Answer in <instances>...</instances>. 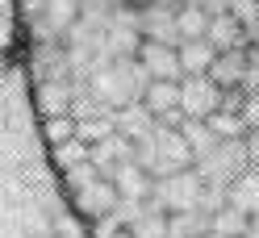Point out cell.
I'll return each instance as SVG.
<instances>
[{
  "label": "cell",
  "instance_id": "cell-1",
  "mask_svg": "<svg viewBox=\"0 0 259 238\" xmlns=\"http://www.w3.org/2000/svg\"><path fill=\"white\" fill-rule=\"evenodd\" d=\"M147 84H151V75H147V67L138 63V55H125V59H101L92 67V75H88V88L96 92V101H101L105 109H125V105H134V101H142V92H147Z\"/></svg>",
  "mask_w": 259,
  "mask_h": 238
},
{
  "label": "cell",
  "instance_id": "cell-2",
  "mask_svg": "<svg viewBox=\"0 0 259 238\" xmlns=\"http://www.w3.org/2000/svg\"><path fill=\"white\" fill-rule=\"evenodd\" d=\"M134 159L155 180L171 176V171H184V167H197V155L184 142V130L180 125H167V121H155V130L134 142Z\"/></svg>",
  "mask_w": 259,
  "mask_h": 238
},
{
  "label": "cell",
  "instance_id": "cell-3",
  "mask_svg": "<svg viewBox=\"0 0 259 238\" xmlns=\"http://www.w3.org/2000/svg\"><path fill=\"white\" fill-rule=\"evenodd\" d=\"M251 167V151H247V138H222L209 155L197 159V171L205 184L213 188H230L234 176H242V171Z\"/></svg>",
  "mask_w": 259,
  "mask_h": 238
},
{
  "label": "cell",
  "instance_id": "cell-4",
  "mask_svg": "<svg viewBox=\"0 0 259 238\" xmlns=\"http://www.w3.org/2000/svg\"><path fill=\"white\" fill-rule=\"evenodd\" d=\"M205 180H201V171L197 167H184V171H171V176L163 180H155V205L163 213H184V209H201V201H205Z\"/></svg>",
  "mask_w": 259,
  "mask_h": 238
},
{
  "label": "cell",
  "instance_id": "cell-5",
  "mask_svg": "<svg viewBox=\"0 0 259 238\" xmlns=\"http://www.w3.org/2000/svg\"><path fill=\"white\" fill-rule=\"evenodd\" d=\"M222 105H226V88L213 75H184L180 79V113L184 117L205 121V117H213Z\"/></svg>",
  "mask_w": 259,
  "mask_h": 238
},
{
  "label": "cell",
  "instance_id": "cell-6",
  "mask_svg": "<svg viewBox=\"0 0 259 238\" xmlns=\"http://www.w3.org/2000/svg\"><path fill=\"white\" fill-rule=\"evenodd\" d=\"M138 29H142V38H151V42H171V46H180L176 5H159V0L138 5Z\"/></svg>",
  "mask_w": 259,
  "mask_h": 238
},
{
  "label": "cell",
  "instance_id": "cell-7",
  "mask_svg": "<svg viewBox=\"0 0 259 238\" xmlns=\"http://www.w3.org/2000/svg\"><path fill=\"white\" fill-rule=\"evenodd\" d=\"M138 63L147 67L151 79H184L180 46H171V42H151V38H142V46H138Z\"/></svg>",
  "mask_w": 259,
  "mask_h": 238
},
{
  "label": "cell",
  "instance_id": "cell-8",
  "mask_svg": "<svg viewBox=\"0 0 259 238\" xmlns=\"http://www.w3.org/2000/svg\"><path fill=\"white\" fill-rule=\"evenodd\" d=\"M142 105H147L159 121L184 125V113H180V79H151L147 92H142Z\"/></svg>",
  "mask_w": 259,
  "mask_h": 238
},
{
  "label": "cell",
  "instance_id": "cell-9",
  "mask_svg": "<svg viewBox=\"0 0 259 238\" xmlns=\"http://www.w3.org/2000/svg\"><path fill=\"white\" fill-rule=\"evenodd\" d=\"M75 197V209L84 213L88 221L92 217H105V213H113L121 205V193H117V184H113L109 176H101V180H92L88 188H79V193H71Z\"/></svg>",
  "mask_w": 259,
  "mask_h": 238
},
{
  "label": "cell",
  "instance_id": "cell-10",
  "mask_svg": "<svg viewBox=\"0 0 259 238\" xmlns=\"http://www.w3.org/2000/svg\"><path fill=\"white\" fill-rule=\"evenodd\" d=\"M113 184H117V193H121V201H151L155 197V176L147 167L138 163V159H125V163L109 176Z\"/></svg>",
  "mask_w": 259,
  "mask_h": 238
},
{
  "label": "cell",
  "instance_id": "cell-11",
  "mask_svg": "<svg viewBox=\"0 0 259 238\" xmlns=\"http://www.w3.org/2000/svg\"><path fill=\"white\" fill-rule=\"evenodd\" d=\"M247 71H251V46H238V51H218V63H213L209 75L230 92V88L247 84Z\"/></svg>",
  "mask_w": 259,
  "mask_h": 238
},
{
  "label": "cell",
  "instance_id": "cell-12",
  "mask_svg": "<svg viewBox=\"0 0 259 238\" xmlns=\"http://www.w3.org/2000/svg\"><path fill=\"white\" fill-rule=\"evenodd\" d=\"M125 159H134V138H125L121 130H113L109 138H101L92 147V163L105 171V176H113V171H117Z\"/></svg>",
  "mask_w": 259,
  "mask_h": 238
},
{
  "label": "cell",
  "instance_id": "cell-13",
  "mask_svg": "<svg viewBox=\"0 0 259 238\" xmlns=\"http://www.w3.org/2000/svg\"><path fill=\"white\" fill-rule=\"evenodd\" d=\"M209 42L218 46V51H238V46H251V29L242 25L234 13H218L213 21H209Z\"/></svg>",
  "mask_w": 259,
  "mask_h": 238
},
{
  "label": "cell",
  "instance_id": "cell-14",
  "mask_svg": "<svg viewBox=\"0 0 259 238\" xmlns=\"http://www.w3.org/2000/svg\"><path fill=\"white\" fill-rule=\"evenodd\" d=\"M218 63V46L209 38H184L180 42V67L184 75H209Z\"/></svg>",
  "mask_w": 259,
  "mask_h": 238
},
{
  "label": "cell",
  "instance_id": "cell-15",
  "mask_svg": "<svg viewBox=\"0 0 259 238\" xmlns=\"http://www.w3.org/2000/svg\"><path fill=\"white\" fill-rule=\"evenodd\" d=\"M226 205H234V209H242L247 217L259 213V167L251 163L242 176H234V184L226 188Z\"/></svg>",
  "mask_w": 259,
  "mask_h": 238
},
{
  "label": "cell",
  "instance_id": "cell-16",
  "mask_svg": "<svg viewBox=\"0 0 259 238\" xmlns=\"http://www.w3.org/2000/svg\"><path fill=\"white\" fill-rule=\"evenodd\" d=\"M113 121H117V130L125 134V138H147L151 130H155V113H151V109L147 105H142V101H134V105H125V109H117V113H113Z\"/></svg>",
  "mask_w": 259,
  "mask_h": 238
},
{
  "label": "cell",
  "instance_id": "cell-17",
  "mask_svg": "<svg viewBox=\"0 0 259 238\" xmlns=\"http://www.w3.org/2000/svg\"><path fill=\"white\" fill-rule=\"evenodd\" d=\"M42 17H46V29H71L79 17H84V0H42Z\"/></svg>",
  "mask_w": 259,
  "mask_h": 238
},
{
  "label": "cell",
  "instance_id": "cell-18",
  "mask_svg": "<svg viewBox=\"0 0 259 238\" xmlns=\"http://www.w3.org/2000/svg\"><path fill=\"white\" fill-rule=\"evenodd\" d=\"M247 213L234 209V205H222L218 213H209V238H242L247 234Z\"/></svg>",
  "mask_w": 259,
  "mask_h": 238
},
{
  "label": "cell",
  "instance_id": "cell-19",
  "mask_svg": "<svg viewBox=\"0 0 259 238\" xmlns=\"http://www.w3.org/2000/svg\"><path fill=\"white\" fill-rule=\"evenodd\" d=\"M176 21H180V42L184 38H205L209 34V21H213V13L184 0V5H176Z\"/></svg>",
  "mask_w": 259,
  "mask_h": 238
},
{
  "label": "cell",
  "instance_id": "cell-20",
  "mask_svg": "<svg viewBox=\"0 0 259 238\" xmlns=\"http://www.w3.org/2000/svg\"><path fill=\"white\" fill-rule=\"evenodd\" d=\"M130 230H134V238H171V213H163L151 201V209L130 221Z\"/></svg>",
  "mask_w": 259,
  "mask_h": 238
},
{
  "label": "cell",
  "instance_id": "cell-21",
  "mask_svg": "<svg viewBox=\"0 0 259 238\" xmlns=\"http://www.w3.org/2000/svg\"><path fill=\"white\" fill-rule=\"evenodd\" d=\"M171 238H209V213L205 209L171 213Z\"/></svg>",
  "mask_w": 259,
  "mask_h": 238
},
{
  "label": "cell",
  "instance_id": "cell-22",
  "mask_svg": "<svg viewBox=\"0 0 259 238\" xmlns=\"http://www.w3.org/2000/svg\"><path fill=\"white\" fill-rule=\"evenodd\" d=\"M180 130H184V142H188V147H192V155H209V151H213L218 147V130H213V125H209V121H192V117H184V125H180Z\"/></svg>",
  "mask_w": 259,
  "mask_h": 238
},
{
  "label": "cell",
  "instance_id": "cell-23",
  "mask_svg": "<svg viewBox=\"0 0 259 238\" xmlns=\"http://www.w3.org/2000/svg\"><path fill=\"white\" fill-rule=\"evenodd\" d=\"M205 121L218 130V138H247V130H251L247 117H242L238 109H218V113H213V117H205Z\"/></svg>",
  "mask_w": 259,
  "mask_h": 238
},
{
  "label": "cell",
  "instance_id": "cell-24",
  "mask_svg": "<svg viewBox=\"0 0 259 238\" xmlns=\"http://www.w3.org/2000/svg\"><path fill=\"white\" fill-rule=\"evenodd\" d=\"M84 159H92V147H88L79 134L55 147V163H59V171H67V167H75V163H84Z\"/></svg>",
  "mask_w": 259,
  "mask_h": 238
},
{
  "label": "cell",
  "instance_id": "cell-25",
  "mask_svg": "<svg viewBox=\"0 0 259 238\" xmlns=\"http://www.w3.org/2000/svg\"><path fill=\"white\" fill-rule=\"evenodd\" d=\"M79 134V117L75 113H59V117H46V138H51V147H59V142H67Z\"/></svg>",
  "mask_w": 259,
  "mask_h": 238
},
{
  "label": "cell",
  "instance_id": "cell-26",
  "mask_svg": "<svg viewBox=\"0 0 259 238\" xmlns=\"http://www.w3.org/2000/svg\"><path fill=\"white\" fill-rule=\"evenodd\" d=\"M101 176H105V171L96 167L92 159H84V163H75V167H67V171H63V180H67V188H71V193H79V188H88L92 180H101Z\"/></svg>",
  "mask_w": 259,
  "mask_h": 238
},
{
  "label": "cell",
  "instance_id": "cell-27",
  "mask_svg": "<svg viewBox=\"0 0 259 238\" xmlns=\"http://www.w3.org/2000/svg\"><path fill=\"white\" fill-rule=\"evenodd\" d=\"M230 13L247 25V29H255L259 25V0H230Z\"/></svg>",
  "mask_w": 259,
  "mask_h": 238
},
{
  "label": "cell",
  "instance_id": "cell-28",
  "mask_svg": "<svg viewBox=\"0 0 259 238\" xmlns=\"http://www.w3.org/2000/svg\"><path fill=\"white\" fill-rule=\"evenodd\" d=\"M242 117H247L251 130H259V92H247V101H242Z\"/></svg>",
  "mask_w": 259,
  "mask_h": 238
},
{
  "label": "cell",
  "instance_id": "cell-29",
  "mask_svg": "<svg viewBox=\"0 0 259 238\" xmlns=\"http://www.w3.org/2000/svg\"><path fill=\"white\" fill-rule=\"evenodd\" d=\"M247 151H251V163L259 167V130H247Z\"/></svg>",
  "mask_w": 259,
  "mask_h": 238
},
{
  "label": "cell",
  "instance_id": "cell-30",
  "mask_svg": "<svg viewBox=\"0 0 259 238\" xmlns=\"http://www.w3.org/2000/svg\"><path fill=\"white\" fill-rule=\"evenodd\" d=\"M247 238H259V213H255V217L247 221Z\"/></svg>",
  "mask_w": 259,
  "mask_h": 238
},
{
  "label": "cell",
  "instance_id": "cell-31",
  "mask_svg": "<svg viewBox=\"0 0 259 238\" xmlns=\"http://www.w3.org/2000/svg\"><path fill=\"white\" fill-rule=\"evenodd\" d=\"M113 238H134V230H130V226H125V230H117V234H113Z\"/></svg>",
  "mask_w": 259,
  "mask_h": 238
},
{
  "label": "cell",
  "instance_id": "cell-32",
  "mask_svg": "<svg viewBox=\"0 0 259 238\" xmlns=\"http://www.w3.org/2000/svg\"><path fill=\"white\" fill-rule=\"evenodd\" d=\"M159 5H184V0H159Z\"/></svg>",
  "mask_w": 259,
  "mask_h": 238
},
{
  "label": "cell",
  "instance_id": "cell-33",
  "mask_svg": "<svg viewBox=\"0 0 259 238\" xmlns=\"http://www.w3.org/2000/svg\"><path fill=\"white\" fill-rule=\"evenodd\" d=\"M242 238H247V234H242Z\"/></svg>",
  "mask_w": 259,
  "mask_h": 238
}]
</instances>
